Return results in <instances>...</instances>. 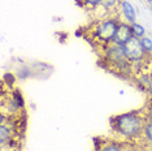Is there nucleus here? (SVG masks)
<instances>
[{"instance_id":"5","label":"nucleus","mask_w":152,"mask_h":151,"mask_svg":"<svg viewBox=\"0 0 152 151\" xmlns=\"http://www.w3.org/2000/svg\"><path fill=\"white\" fill-rule=\"evenodd\" d=\"M94 143L95 151H125L127 142L118 139H100L99 137H95Z\"/></svg>"},{"instance_id":"7","label":"nucleus","mask_w":152,"mask_h":151,"mask_svg":"<svg viewBox=\"0 0 152 151\" xmlns=\"http://www.w3.org/2000/svg\"><path fill=\"white\" fill-rule=\"evenodd\" d=\"M118 17L122 21L131 25V23L137 22V11L131 5V3H129L127 0H122L118 8Z\"/></svg>"},{"instance_id":"6","label":"nucleus","mask_w":152,"mask_h":151,"mask_svg":"<svg viewBox=\"0 0 152 151\" xmlns=\"http://www.w3.org/2000/svg\"><path fill=\"white\" fill-rule=\"evenodd\" d=\"M133 37H134V34H133V30H131V25L121 20L118 22V26H117V30H116L115 37H113L112 43L118 44V46H124Z\"/></svg>"},{"instance_id":"19","label":"nucleus","mask_w":152,"mask_h":151,"mask_svg":"<svg viewBox=\"0 0 152 151\" xmlns=\"http://www.w3.org/2000/svg\"><path fill=\"white\" fill-rule=\"evenodd\" d=\"M1 151H15V150H11V149H7V147H1Z\"/></svg>"},{"instance_id":"8","label":"nucleus","mask_w":152,"mask_h":151,"mask_svg":"<svg viewBox=\"0 0 152 151\" xmlns=\"http://www.w3.org/2000/svg\"><path fill=\"white\" fill-rule=\"evenodd\" d=\"M137 145H139L140 147H151L152 146V121L146 122L142 138L139 141V143H137Z\"/></svg>"},{"instance_id":"3","label":"nucleus","mask_w":152,"mask_h":151,"mask_svg":"<svg viewBox=\"0 0 152 151\" xmlns=\"http://www.w3.org/2000/svg\"><path fill=\"white\" fill-rule=\"evenodd\" d=\"M120 21L121 18L118 16L108 17V18L103 20H95L88 26L83 27L82 34L91 43V46H94L95 50H100L103 47L108 46L109 43H112Z\"/></svg>"},{"instance_id":"15","label":"nucleus","mask_w":152,"mask_h":151,"mask_svg":"<svg viewBox=\"0 0 152 151\" xmlns=\"http://www.w3.org/2000/svg\"><path fill=\"white\" fill-rule=\"evenodd\" d=\"M125 151H144V150H143V147H140L139 145H137V143L127 142L126 147H125Z\"/></svg>"},{"instance_id":"17","label":"nucleus","mask_w":152,"mask_h":151,"mask_svg":"<svg viewBox=\"0 0 152 151\" xmlns=\"http://www.w3.org/2000/svg\"><path fill=\"white\" fill-rule=\"evenodd\" d=\"M144 3H146V5L148 7V9L152 12V0H144Z\"/></svg>"},{"instance_id":"11","label":"nucleus","mask_w":152,"mask_h":151,"mask_svg":"<svg viewBox=\"0 0 152 151\" xmlns=\"http://www.w3.org/2000/svg\"><path fill=\"white\" fill-rule=\"evenodd\" d=\"M11 94H12V98L15 99V102L17 103V106L20 107V109L25 111V99L22 97V92L18 89H13V90H11Z\"/></svg>"},{"instance_id":"10","label":"nucleus","mask_w":152,"mask_h":151,"mask_svg":"<svg viewBox=\"0 0 152 151\" xmlns=\"http://www.w3.org/2000/svg\"><path fill=\"white\" fill-rule=\"evenodd\" d=\"M34 72H33V67H30V65H21V67L17 69V78H20V80H26V78H30L33 77Z\"/></svg>"},{"instance_id":"12","label":"nucleus","mask_w":152,"mask_h":151,"mask_svg":"<svg viewBox=\"0 0 152 151\" xmlns=\"http://www.w3.org/2000/svg\"><path fill=\"white\" fill-rule=\"evenodd\" d=\"M131 30H133V34L135 38L142 39L143 37H146V29H144V26L142 23H138V22L131 23Z\"/></svg>"},{"instance_id":"18","label":"nucleus","mask_w":152,"mask_h":151,"mask_svg":"<svg viewBox=\"0 0 152 151\" xmlns=\"http://www.w3.org/2000/svg\"><path fill=\"white\" fill-rule=\"evenodd\" d=\"M146 106H151V107H152V97H148V99H147V103H146Z\"/></svg>"},{"instance_id":"14","label":"nucleus","mask_w":152,"mask_h":151,"mask_svg":"<svg viewBox=\"0 0 152 151\" xmlns=\"http://www.w3.org/2000/svg\"><path fill=\"white\" fill-rule=\"evenodd\" d=\"M140 42H142V46H143V48L144 51H146L147 54H150L152 55V38L151 37H143L140 39Z\"/></svg>"},{"instance_id":"20","label":"nucleus","mask_w":152,"mask_h":151,"mask_svg":"<svg viewBox=\"0 0 152 151\" xmlns=\"http://www.w3.org/2000/svg\"><path fill=\"white\" fill-rule=\"evenodd\" d=\"M143 149H146V150H148V151H152V146H151V147H143Z\"/></svg>"},{"instance_id":"13","label":"nucleus","mask_w":152,"mask_h":151,"mask_svg":"<svg viewBox=\"0 0 152 151\" xmlns=\"http://www.w3.org/2000/svg\"><path fill=\"white\" fill-rule=\"evenodd\" d=\"M15 82H16V77L13 73H5L3 76V85L7 86L8 89H12L13 85H15Z\"/></svg>"},{"instance_id":"2","label":"nucleus","mask_w":152,"mask_h":151,"mask_svg":"<svg viewBox=\"0 0 152 151\" xmlns=\"http://www.w3.org/2000/svg\"><path fill=\"white\" fill-rule=\"evenodd\" d=\"M96 51H99V56L102 57V67H104L107 70L112 72L113 74L121 78L133 80V64L126 59L122 46L109 43L108 46Z\"/></svg>"},{"instance_id":"4","label":"nucleus","mask_w":152,"mask_h":151,"mask_svg":"<svg viewBox=\"0 0 152 151\" xmlns=\"http://www.w3.org/2000/svg\"><path fill=\"white\" fill-rule=\"evenodd\" d=\"M122 47H124V52H125L126 59L129 60L131 64L140 63V61L146 60L147 57L150 56V54H147L146 51H144L139 38L133 37L129 42H126Z\"/></svg>"},{"instance_id":"1","label":"nucleus","mask_w":152,"mask_h":151,"mask_svg":"<svg viewBox=\"0 0 152 151\" xmlns=\"http://www.w3.org/2000/svg\"><path fill=\"white\" fill-rule=\"evenodd\" d=\"M147 122L146 107L118 113L109 119L110 129L118 138H122L125 142L139 143Z\"/></svg>"},{"instance_id":"21","label":"nucleus","mask_w":152,"mask_h":151,"mask_svg":"<svg viewBox=\"0 0 152 151\" xmlns=\"http://www.w3.org/2000/svg\"><path fill=\"white\" fill-rule=\"evenodd\" d=\"M143 150H144V151H148V150H146V149H143Z\"/></svg>"},{"instance_id":"9","label":"nucleus","mask_w":152,"mask_h":151,"mask_svg":"<svg viewBox=\"0 0 152 151\" xmlns=\"http://www.w3.org/2000/svg\"><path fill=\"white\" fill-rule=\"evenodd\" d=\"M103 0H77L78 5L82 7L83 9H86V11L91 12L94 11L95 8H98V7L102 4Z\"/></svg>"},{"instance_id":"16","label":"nucleus","mask_w":152,"mask_h":151,"mask_svg":"<svg viewBox=\"0 0 152 151\" xmlns=\"http://www.w3.org/2000/svg\"><path fill=\"white\" fill-rule=\"evenodd\" d=\"M146 113H147V121H152V107L146 106Z\"/></svg>"}]
</instances>
